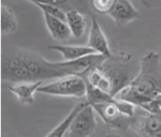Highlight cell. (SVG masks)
Returning a JSON list of instances; mask_svg holds the SVG:
<instances>
[{
	"mask_svg": "<svg viewBox=\"0 0 161 137\" xmlns=\"http://www.w3.org/2000/svg\"><path fill=\"white\" fill-rule=\"evenodd\" d=\"M118 27L125 26L129 23L140 18V13L130 1H113L110 10L107 14Z\"/></svg>",
	"mask_w": 161,
	"mask_h": 137,
	"instance_id": "cell-7",
	"label": "cell"
},
{
	"mask_svg": "<svg viewBox=\"0 0 161 137\" xmlns=\"http://www.w3.org/2000/svg\"><path fill=\"white\" fill-rule=\"evenodd\" d=\"M132 56L125 51L118 50L112 52L106 57L102 63L97 68L110 84V94L116 98L123 88L130 83L129 63Z\"/></svg>",
	"mask_w": 161,
	"mask_h": 137,
	"instance_id": "cell-3",
	"label": "cell"
},
{
	"mask_svg": "<svg viewBox=\"0 0 161 137\" xmlns=\"http://www.w3.org/2000/svg\"><path fill=\"white\" fill-rule=\"evenodd\" d=\"M113 1L111 0H94L91 2L92 7L95 12L99 14H108L110 10Z\"/></svg>",
	"mask_w": 161,
	"mask_h": 137,
	"instance_id": "cell-18",
	"label": "cell"
},
{
	"mask_svg": "<svg viewBox=\"0 0 161 137\" xmlns=\"http://www.w3.org/2000/svg\"><path fill=\"white\" fill-rule=\"evenodd\" d=\"M37 92L47 95L80 99L86 97V82L81 76L68 75L42 85Z\"/></svg>",
	"mask_w": 161,
	"mask_h": 137,
	"instance_id": "cell-4",
	"label": "cell"
},
{
	"mask_svg": "<svg viewBox=\"0 0 161 137\" xmlns=\"http://www.w3.org/2000/svg\"><path fill=\"white\" fill-rule=\"evenodd\" d=\"M43 17L47 30L53 39L58 41H66L71 38L72 33L66 22L47 14H43Z\"/></svg>",
	"mask_w": 161,
	"mask_h": 137,
	"instance_id": "cell-12",
	"label": "cell"
},
{
	"mask_svg": "<svg viewBox=\"0 0 161 137\" xmlns=\"http://www.w3.org/2000/svg\"><path fill=\"white\" fill-rule=\"evenodd\" d=\"M132 124L139 133L147 137H161V116L145 111Z\"/></svg>",
	"mask_w": 161,
	"mask_h": 137,
	"instance_id": "cell-8",
	"label": "cell"
},
{
	"mask_svg": "<svg viewBox=\"0 0 161 137\" xmlns=\"http://www.w3.org/2000/svg\"><path fill=\"white\" fill-rule=\"evenodd\" d=\"M86 104V102L83 103H79L76 105H74V107L72 108V111H70V113L66 118H64V120L62 122H60L55 128H53L52 130L50 131L48 134H47L45 137H64L65 134L68 132L69 128L72 124V122L73 120V118H75L76 115L78 114L81 109H82Z\"/></svg>",
	"mask_w": 161,
	"mask_h": 137,
	"instance_id": "cell-15",
	"label": "cell"
},
{
	"mask_svg": "<svg viewBox=\"0 0 161 137\" xmlns=\"http://www.w3.org/2000/svg\"><path fill=\"white\" fill-rule=\"evenodd\" d=\"M1 33L2 35H9L15 33L18 27L17 17L14 10L9 5L1 3Z\"/></svg>",
	"mask_w": 161,
	"mask_h": 137,
	"instance_id": "cell-14",
	"label": "cell"
},
{
	"mask_svg": "<svg viewBox=\"0 0 161 137\" xmlns=\"http://www.w3.org/2000/svg\"><path fill=\"white\" fill-rule=\"evenodd\" d=\"M30 3H33L38 7L42 11L43 14L49 15L51 17H55L61 20L63 22H66V12L60 9L59 7L56 6L51 2H38V1H30Z\"/></svg>",
	"mask_w": 161,
	"mask_h": 137,
	"instance_id": "cell-17",
	"label": "cell"
},
{
	"mask_svg": "<svg viewBox=\"0 0 161 137\" xmlns=\"http://www.w3.org/2000/svg\"><path fill=\"white\" fill-rule=\"evenodd\" d=\"M50 50L59 52L66 61H75L85 58L86 56L97 54L89 46H66V45H51L47 46Z\"/></svg>",
	"mask_w": 161,
	"mask_h": 137,
	"instance_id": "cell-11",
	"label": "cell"
},
{
	"mask_svg": "<svg viewBox=\"0 0 161 137\" xmlns=\"http://www.w3.org/2000/svg\"><path fill=\"white\" fill-rule=\"evenodd\" d=\"M161 94V59L158 53L149 52L140 59V71L123 88L117 99L142 107Z\"/></svg>",
	"mask_w": 161,
	"mask_h": 137,
	"instance_id": "cell-2",
	"label": "cell"
},
{
	"mask_svg": "<svg viewBox=\"0 0 161 137\" xmlns=\"http://www.w3.org/2000/svg\"><path fill=\"white\" fill-rule=\"evenodd\" d=\"M105 56L92 54L75 61L51 62L31 50L11 47L4 50L1 58V79L10 83L43 82L68 75L85 76L97 68Z\"/></svg>",
	"mask_w": 161,
	"mask_h": 137,
	"instance_id": "cell-1",
	"label": "cell"
},
{
	"mask_svg": "<svg viewBox=\"0 0 161 137\" xmlns=\"http://www.w3.org/2000/svg\"><path fill=\"white\" fill-rule=\"evenodd\" d=\"M95 111L86 102V105L73 118L69 128V137H90L97 128Z\"/></svg>",
	"mask_w": 161,
	"mask_h": 137,
	"instance_id": "cell-5",
	"label": "cell"
},
{
	"mask_svg": "<svg viewBox=\"0 0 161 137\" xmlns=\"http://www.w3.org/2000/svg\"><path fill=\"white\" fill-rule=\"evenodd\" d=\"M117 102L118 100L115 103H103L92 104V106L96 113L102 118L106 124L116 129H125L129 125H131L132 118L126 117L121 113L116 105Z\"/></svg>",
	"mask_w": 161,
	"mask_h": 137,
	"instance_id": "cell-6",
	"label": "cell"
},
{
	"mask_svg": "<svg viewBox=\"0 0 161 137\" xmlns=\"http://www.w3.org/2000/svg\"><path fill=\"white\" fill-rule=\"evenodd\" d=\"M66 23L72 36L76 39H81L86 32V17L77 10H68L66 11Z\"/></svg>",
	"mask_w": 161,
	"mask_h": 137,
	"instance_id": "cell-13",
	"label": "cell"
},
{
	"mask_svg": "<svg viewBox=\"0 0 161 137\" xmlns=\"http://www.w3.org/2000/svg\"><path fill=\"white\" fill-rule=\"evenodd\" d=\"M104 137H113V134H109V135H106Z\"/></svg>",
	"mask_w": 161,
	"mask_h": 137,
	"instance_id": "cell-19",
	"label": "cell"
},
{
	"mask_svg": "<svg viewBox=\"0 0 161 137\" xmlns=\"http://www.w3.org/2000/svg\"><path fill=\"white\" fill-rule=\"evenodd\" d=\"M86 82V102L89 104H103V103H115L118 99L113 97L101 89L96 88L89 82Z\"/></svg>",
	"mask_w": 161,
	"mask_h": 137,
	"instance_id": "cell-16",
	"label": "cell"
},
{
	"mask_svg": "<svg viewBox=\"0 0 161 137\" xmlns=\"http://www.w3.org/2000/svg\"><path fill=\"white\" fill-rule=\"evenodd\" d=\"M87 46L94 50L97 54L105 57L110 56L112 52L109 48L108 39L101 28V26L97 22V20L95 17L92 18Z\"/></svg>",
	"mask_w": 161,
	"mask_h": 137,
	"instance_id": "cell-9",
	"label": "cell"
},
{
	"mask_svg": "<svg viewBox=\"0 0 161 137\" xmlns=\"http://www.w3.org/2000/svg\"><path fill=\"white\" fill-rule=\"evenodd\" d=\"M42 85V82H22L10 85L8 87V89L13 94L16 95L21 104H33L36 102L35 93L38 91V89Z\"/></svg>",
	"mask_w": 161,
	"mask_h": 137,
	"instance_id": "cell-10",
	"label": "cell"
},
{
	"mask_svg": "<svg viewBox=\"0 0 161 137\" xmlns=\"http://www.w3.org/2000/svg\"><path fill=\"white\" fill-rule=\"evenodd\" d=\"M113 137H121V136H119V135H116V134H113Z\"/></svg>",
	"mask_w": 161,
	"mask_h": 137,
	"instance_id": "cell-20",
	"label": "cell"
}]
</instances>
